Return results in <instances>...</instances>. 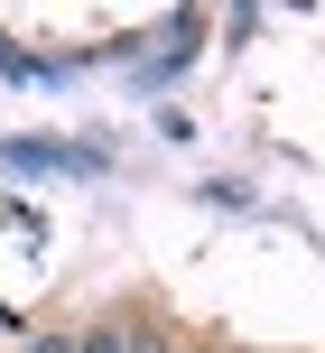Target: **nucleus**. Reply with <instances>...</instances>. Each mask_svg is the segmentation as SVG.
Returning a JSON list of instances; mask_svg holds the SVG:
<instances>
[{
	"label": "nucleus",
	"mask_w": 325,
	"mask_h": 353,
	"mask_svg": "<svg viewBox=\"0 0 325 353\" xmlns=\"http://www.w3.org/2000/svg\"><path fill=\"white\" fill-rule=\"evenodd\" d=\"M74 353H130V335H121V325H93V335L74 344Z\"/></svg>",
	"instance_id": "nucleus-1"
},
{
	"label": "nucleus",
	"mask_w": 325,
	"mask_h": 353,
	"mask_svg": "<svg viewBox=\"0 0 325 353\" xmlns=\"http://www.w3.org/2000/svg\"><path fill=\"white\" fill-rule=\"evenodd\" d=\"M37 353H74V344H65V335H47V344H37Z\"/></svg>",
	"instance_id": "nucleus-2"
}]
</instances>
